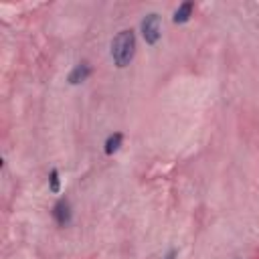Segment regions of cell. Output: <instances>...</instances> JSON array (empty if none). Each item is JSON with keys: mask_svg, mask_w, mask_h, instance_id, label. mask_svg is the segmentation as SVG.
<instances>
[{"mask_svg": "<svg viewBox=\"0 0 259 259\" xmlns=\"http://www.w3.org/2000/svg\"><path fill=\"white\" fill-rule=\"evenodd\" d=\"M192 10H194V4H192V2H182V4L176 8L174 16H172L174 24H184V22H188L190 16H192Z\"/></svg>", "mask_w": 259, "mask_h": 259, "instance_id": "obj_5", "label": "cell"}, {"mask_svg": "<svg viewBox=\"0 0 259 259\" xmlns=\"http://www.w3.org/2000/svg\"><path fill=\"white\" fill-rule=\"evenodd\" d=\"M49 190H51L53 194H57V192L61 190V180H59V170H57V168H53V170L49 172Z\"/></svg>", "mask_w": 259, "mask_h": 259, "instance_id": "obj_7", "label": "cell"}, {"mask_svg": "<svg viewBox=\"0 0 259 259\" xmlns=\"http://www.w3.org/2000/svg\"><path fill=\"white\" fill-rule=\"evenodd\" d=\"M136 55V35L134 30H122L112 41V59L114 65L120 69L128 67Z\"/></svg>", "mask_w": 259, "mask_h": 259, "instance_id": "obj_1", "label": "cell"}, {"mask_svg": "<svg viewBox=\"0 0 259 259\" xmlns=\"http://www.w3.org/2000/svg\"><path fill=\"white\" fill-rule=\"evenodd\" d=\"M89 75H91V67H89L87 63H79V65H75V69L69 73L67 81H69L71 85H79V83H83Z\"/></svg>", "mask_w": 259, "mask_h": 259, "instance_id": "obj_4", "label": "cell"}, {"mask_svg": "<svg viewBox=\"0 0 259 259\" xmlns=\"http://www.w3.org/2000/svg\"><path fill=\"white\" fill-rule=\"evenodd\" d=\"M122 142H124V134H122V132H114L112 136H108V140H106V144H104V152H106L108 156L116 154V152L120 150Z\"/></svg>", "mask_w": 259, "mask_h": 259, "instance_id": "obj_6", "label": "cell"}, {"mask_svg": "<svg viewBox=\"0 0 259 259\" xmlns=\"http://www.w3.org/2000/svg\"><path fill=\"white\" fill-rule=\"evenodd\" d=\"M51 215H53V219H55V223H57L59 227H69V225H71V219H73V211H71L69 201H67V199L57 201L55 207H53V211H51Z\"/></svg>", "mask_w": 259, "mask_h": 259, "instance_id": "obj_3", "label": "cell"}, {"mask_svg": "<svg viewBox=\"0 0 259 259\" xmlns=\"http://www.w3.org/2000/svg\"><path fill=\"white\" fill-rule=\"evenodd\" d=\"M142 35H144V41L148 45H156L162 37V22H160V16L156 12H150L144 20H142Z\"/></svg>", "mask_w": 259, "mask_h": 259, "instance_id": "obj_2", "label": "cell"}, {"mask_svg": "<svg viewBox=\"0 0 259 259\" xmlns=\"http://www.w3.org/2000/svg\"><path fill=\"white\" fill-rule=\"evenodd\" d=\"M164 259H176V249H170V251L164 255Z\"/></svg>", "mask_w": 259, "mask_h": 259, "instance_id": "obj_8", "label": "cell"}]
</instances>
